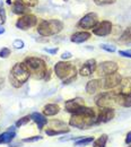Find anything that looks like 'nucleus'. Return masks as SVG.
I'll return each mask as SVG.
<instances>
[{
  "mask_svg": "<svg viewBox=\"0 0 131 147\" xmlns=\"http://www.w3.org/2000/svg\"><path fill=\"white\" fill-rule=\"evenodd\" d=\"M5 32H6V30L3 28V26H2V25H0V35H1V34H3Z\"/></svg>",
  "mask_w": 131,
  "mask_h": 147,
  "instance_id": "40",
  "label": "nucleus"
},
{
  "mask_svg": "<svg viewBox=\"0 0 131 147\" xmlns=\"http://www.w3.org/2000/svg\"><path fill=\"white\" fill-rule=\"evenodd\" d=\"M112 23L110 20H102L98 22L93 28V34L97 36H106L112 32Z\"/></svg>",
  "mask_w": 131,
  "mask_h": 147,
  "instance_id": "11",
  "label": "nucleus"
},
{
  "mask_svg": "<svg viewBox=\"0 0 131 147\" xmlns=\"http://www.w3.org/2000/svg\"><path fill=\"white\" fill-rule=\"evenodd\" d=\"M51 78V70L50 69H48V71H46V74H45V76H44V80H49Z\"/></svg>",
  "mask_w": 131,
  "mask_h": 147,
  "instance_id": "39",
  "label": "nucleus"
},
{
  "mask_svg": "<svg viewBox=\"0 0 131 147\" xmlns=\"http://www.w3.org/2000/svg\"><path fill=\"white\" fill-rule=\"evenodd\" d=\"M107 140H109V136L106 134H103L93 142V147H105Z\"/></svg>",
  "mask_w": 131,
  "mask_h": 147,
  "instance_id": "23",
  "label": "nucleus"
},
{
  "mask_svg": "<svg viewBox=\"0 0 131 147\" xmlns=\"http://www.w3.org/2000/svg\"><path fill=\"white\" fill-rule=\"evenodd\" d=\"M20 2H23L24 5H26V6H28V7H34V6H36L38 2V0H19Z\"/></svg>",
  "mask_w": 131,
  "mask_h": 147,
  "instance_id": "34",
  "label": "nucleus"
},
{
  "mask_svg": "<svg viewBox=\"0 0 131 147\" xmlns=\"http://www.w3.org/2000/svg\"><path fill=\"white\" fill-rule=\"evenodd\" d=\"M97 67V62L95 59H88L87 61H85V63L80 67L79 69V75L83 77H88L96 70Z\"/></svg>",
  "mask_w": 131,
  "mask_h": 147,
  "instance_id": "13",
  "label": "nucleus"
},
{
  "mask_svg": "<svg viewBox=\"0 0 131 147\" xmlns=\"http://www.w3.org/2000/svg\"><path fill=\"white\" fill-rule=\"evenodd\" d=\"M6 19H7L6 10L2 7H0V25H3L6 23Z\"/></svg>",
  "mask_w": 131,
  "mask_h": 147,
  "instance_id": "33",
  "label": "nucleus"
},
{
  "mask_svg": "<svg viewBox=\"0 0 131 147\" xmlns=\"http://www.w3.org/2000/svg\"><path fill=\"white\" fill-rule=\"evenodd\" d=\"M59 112H60V107L56 103H49L43 108V114L45 117H53Z\"/></svg>",
  "mask_w": 131,
  "mask_h": 147,
  "instance_id": "19",
  "label": "nucleus"
},
{
  "mask_svg": "<svg viewBox=\"0 0 131 147\" xmlns=\"http://www.w3.org/2000/svg\"><path fill=\"white\" fill-rule=\"evenodd\" d=\"M16 137L15 131H5L0 135V144H10Z\"/></svg>",
  "mask_w": 131,
  "mask_h": 147,
  "instance_id": "22",
  "label": "nucleus"
},
{
  "mask_svg": "<svg viewBox=\"0 0 131 147\" xmlns=\"http://www.w3.org/2000/svg\"><path fill=\"white\" fill-rule=\"evenodd\" d=\"M31 77V75L28 73L27 67L25 66L24 62H17L13 66L10 74H9V82L10 85L14 86L15 88L21 87Z\"/></svg>",
  "mask_w": 131,
  "mask_h": 147,
  "instance_id": "4",
  "label": "nucleus"
},
{
  "mask_svg": "<svg viewBox=\"0 0 131 147\" xmlns=\"http://www.w3.org/2000/svg\"><path fill=\"white\" fill-rule=\"evenodd\" d=\"M31 120H32L31 115H25V117L20 118L19 120H17V121H16V123H15V127H16V128H20L21 126H25V125H27V123H28Z\"/></svg>",
  "mask_w": 131,
  "mask_h": 147,
  "instance_id": "27",
  "label": "nucleus"
},
{
  "mask_svg": "<svg viewBox=\"0 0 131 147\" xmlns=\"http://www.w3.org/2000/svg\"><path fill=\"white\" fill-rule=\"evenodd\" d=\"M118 93L115 92H104L98 94L95 97V103L98 108H106L111 107L113 103H116ZM112 108V107H111Z\"/></svg>",
  "mask_w": 131,
  "mask_h": 147,
  "instance_id": "6",
  "label": "nucleus"
},
{
  "mask_svg": "<svg viewBox=\"0 0 131 147\" xmlns=\"http://www.w3.org/2000/svg\"><path fill=\"white\" fill-rule=\"evenodd\" d=\"M98 23V17L95 13H88L79 19L77 26L84 30H91Z\"/></svg>",
  "mask_w": 131,
  "mask_h": 147,
  "instance_id": "10",
  "label": "nucleus"
},
{
  "mask_svg": "<svg viewBox=\"0 0 131 147\" xmlns=\"http://www.w3.org/2000/svg\"><path fill=\"white\" fill-rule=\"evenodd\" d=\"M31 118L36 123V126H38V128L40 130H42L49 122L48 121V117H45L43 113H40V112H33L31 114Z\"/></svg>",
  "mask_w": 131,
  "mask_h": 147,
  "instance_id": "16",
  "label": "nucleus"
},
{
  "mask_svg": "<svg viewBox=\"0 0 131 147\" xmlns=\"http://www.w3.org/2000/svg\"><path fill=\"white\" fill-rule=\"evenodd\" d=\"M116 103L124 108H131V93L130 94H121L118 93Z\"/></svg>",
  "mask_w": 131,
  "mask_h": 147,
  "instance_id": "20",
  "label": "nucleus"
},
{
  "mask_svg": "<svg viewBox=\"0 0 131 147\" xmlns=\"http://www.w3.org/2000/svg\"><path fill=\"white\" fill-rule=\"evenodd\" d=\"M54 74L62 82L63 85H69L77 78V68L75 65L68 61H59L54 65Z\"/></svg>",
  "mask_w": 131,
  "mask_h": 147,
  "instance_id": "2",
  "label": "nucleus"
},
{
  "mask_svg": "<svg viewBox=\"0 0 131 147\" xmlns=\"http://www.w3.org/2000/svg\"><path fill=\"white\" fill-rule=\"evenodd\" d=\"M7 131H15V127H9Z\"/></svg>",
  "mask_w": 131,
  "mask_h": 147,
  "instance_id": "41",
  "label": "nucleus"
},
{
  "mask_svg": "<svg viewBox=\"0 0 131 147\" xmlns=\"http://www.w3.org/2000/svg\"><path fill=\"white\" fill-rule=\"evenodd\" d=\"M7 3H8V5H13V3H14V2H13V1H11V0H7Z\"/></svg>",
  "mask_w": 131,
  "mask_h": 147,
  "instance_id": "42",
  "label": "nucleus"
},
{
  "mask_svg": "<svg viewBox=\"0 0 131 147\" xmlns=\"http://www.w3.org/2000/svg\"><path fill=\"white\" fill-rule=\"evenodd\" d=\"M38 24V18L35 15L32 14H27V15H23L20 16L17 22H16V27L21 31H26L30 30L32 27H34Z\"/></svg>",
  "mask_w": 131,
  "mask_h": 147,
  "instance_id": "8",
  "label": "nucleus"
},
{
  "mask_svg": "<svg viewBox=\"0 0 131 147\" xmlns=\"http://www.w3.org/2000/svg\"><path fill=\"white\" fill-rule=\"evenodd\" d=\"M94 140V137H81L80 139L75 142V146H88Z\"/></svg>",
  "mask_w": 131,
  "mask_h": 147,
  "instance_id": "25",
  "label": "nucleus"
},
{
  "mask_svg": "<svg viewBox=\"0 0 131 147\" xmlns=\"http://www.w3.org/2000/svg\"><path fill=\"white\" fill-rule=\"evenodd\" d=\"M120 92L121 94H130L131 93V77H124L122 78L120 83Z\"/></svg>",
  "mask_w": 131,
  "mask_h": 147,
  "instance_id": "21",
  "label": "nucleus"
},
{
  "mask_svg": "<svg viewBox=\"0 0 131 147\" xmlns=\"http://www.w3.org/2000/svg\"><path fill=\"white\" fill-rule=\"evenodd\" d=\"M101 47V49H103V50H105V51H107V52H111V53H113V52H115V47L114 45H110V44H101L99 45Z\"/></svg>",
  "mask_w": 131,
  "mask_h": 147,
  "instance_id": "31",
  "label": "nucleus"
},
{
  "mask_svg": "<svg viewBox=\"0 0 131 147\" xmlns=\"http://www.w3.org/2000/svg\"><path fill=\"white\" fill-rule=\"evenodd\" d=\"M13 47L15 48V49H23L24 47H25V43H24V41L23 40H15L14 41V43H13Z\"/></svg>",
  "mask_w": 131,
  "mask_h": 147,
  "instance_id": "32",
  "label": "nucleus"
},
{
  "mask_svg": "<svg viewBox=\"0 0 131 147\" xmlns=\"http://www.w3.org/2000/svg\"><path fill=\"white\" fill-rule=\"evenodd\" d=\"M71 57H73L71 52H68V51H66V52H63V53H62V55H61V59H62L63 61H66L67 59H70Z\"/></svg>",
  "mask_w": 131,
  "mask_h": 147,
  "instance_id": "37",
  "label": "nucleus"
},
{
  "mask_svg": "<svg viewBox=\"0 0 131 147\" xmlns=\"http://www.w3.org/2000/svg\"><path fill=\"white\" fill-rule=\"evenodd\" d=\"M11 11L14 13V14H16V15H27V14H30V7L28 6H26V5H24L23 2H20L19 0H16V1H14V3H13V7H11Z\"/></svg>",
  "mask_w": 131,
  "mask_h": 147,
  "instance_id": "15",
  "label": "nucleus"
},
{
  "mask_svg": "<svg viewBox=\"0 0 131 147\" xmlns=\"http://www.w3.org/2000/svg\"><path fill=\"white\" fill-rule=\"evenodd\" d=\"M44 51H45V52H48V53H50V55H56V52L59 51V49H58V48H53V49L44 48Z\"/></svg>",
  "mask_w": 131,
  "mask_h": 147,
  "instance_id": "36",
  "label": "nucleus"
},
{
  "mask_svg": "<svg viewBox=\"0 0 131 147\" xmlns=\"http://www.w3.org/2000/svg\"><path fill=\"white\" fill-rule=\"evenodd\" d=\"M85 105V102L81 97H76V98H71V100H68L66 101L64 103V109L67 112L69 113H75L77 110H79L81 107Z\"/></svg>",
  "mask_w": 131,
  "mask_h": 147,
  "instance_id": "14",
  "label": "nucleus"
},
{
  "mask_svg": "<svg viewBox=\"0 0 131 147\" xmlns=\"http://www.w3.org/2000/svg\"><path fill=\"white\" fill-rule=\"evenodd\" d=\"M119 69V66L116 62L114 61H103L101 63H97V67H96V74L101 77H105V76H109L111 74H114L118 71Z\"/></svg>",
  "mask_w": 131,
  "mask_h": 147,
  "instance_id": "7",
  "label": "nucleus"
},
{
  "mask_svg": "<svg viewBox=\"0 0 131 147\" xmlns=\"http://www.w3.org/2000/svg\"><path fill=\"white\" fill-rule=\"evenodd\" d=\"M102 88V79H92L86 84V92L88 94H95Z\"/></svg>",
  "mask_w": 131,
  "mask_h": 147,
  "instance_id": "18",
  "label": "nucleus"
},
{
  "mask_svg": "<svg viewBox=\"0 0 131 147\" xmlns=\"http://www.w3.org/2000/svg\"><path fill=\"white\" fill-rule=\"evenodd\" d=\"M63 1H68V0H63Z\"/></svg>",
  "mask_w": 131,
  "mask_h": 147,
  "instance_id": "43",
  "label": "nucleus"
},
{
  "mask_svg": "<svg viewBox=\"0 0 131 147\" xmlns=\"http://www.w3.org/2000/svg\"><path fill=\"white\" fill-rule=\"evenodd\" d=\"M93 1L97 6H105V5H112L116 0H93Z\"/></svg>",
  "mask_w": 131,
  "mask_h": 147,
  "instance_id": "29",
  "label": "nucleus"
},
{
  "mask_svg": "<svg viewBox=\"0 0 131 147\" xmlns=\"http://www.w3.org/2000/svg\"><path fill=\"white\" fill-rule=\"evenodd\" d=\"M69 132V129H64V130H56V129L52 128H48L45 130V134L48 136H59V135H64V134H68Z\"/></svg>",
  "mask_w": 131,
  "mask_h": 147,
  "instance_id": "26",
  "label": "nucleus"
},
{
  "mask_svg": "<svg viewBox=\"0 0 131 147\" xmlns=\"http://www.w3.org/2000/svg\"><path fill=\"white\" fill-rule=\"evenodd\" d=\"M96 117H97L96 112L93 108H88L84 105L71 114V118L69 120V126L80 130L89 129L96 125Z\"/></svg>",
  "mask_w": 131,
  "mask_h": 147,
  "instance_id": "1",
  "label": "nucleus"
},
{
  "mask_svg": "<svg viewBox=\"0 0 131 147\" xmlns=\"http://www.w3.org/2000/svg\"><path fill=\"white\" fill-rule=\"evenodd\" d=\"M126 144L127 145H130L131 144V131H129L128 134H127V136H126Z\"/></svg>",
  "mask_w": 131,
  "mask_h": 147,
  "instance_id": "38",
  "label": "nucleus"
},
{
  "mask_svg": "<svg viewBox=\"0 0 131 147\" xmlns=\"http://www.w3.org/2000/svg\"><path fill=\"white\" fill-rule=\"evenodd\" d=\"M121 80H122V76L120 74H111L109 76H105L102 79V87L104 90H112V88H115L116 86L120 85Z\"/></svg>",
  "mask_w": 131,
  "mask_h": 147,
  "instance_id": "9",
  "label": "nucleus"
},
{
  "mask_svg": "<svg viewBox=\"0 0 131 147\" xmlns=\"http://www.w3.org/2000/svg\"><path fill=\"white\" fill-rule=\"evenodd\" d=\"M43 137L42 136H32V137H27V138H24L21 142L23 143H36L38 140H42Z\"/></svg>",
  "mask_w": 131,
  "mask_h": 147,
  "instance_id": "28",
  "label": "nucleus"
},
{
  "mask_svg": "<svg viewBox=\"0 0 131 147\" xmlns=\"http://www.w3.org/2000/svg\"><path fill=\"white\" fill-rule=\"evenodd\" d=\"M63 30V23L59 19L42 20L38 26V33L41 36H52Z\"/></svg>",
  "mask_w": 131,
  "mask_h": 147,
  "instance_id": "5",
  "label": "nucleus"
},
{
  "mask_svg": "<svg viewBox=\"0 0 131 147\" xmlns=\"http://www.w3.org/2000/svg\"><path fill=\"white\" fill-rule=\"evenodd\" d=\"M129 147H131V144H130V145H129Z\"/></svg>",
  "mask_w": 131,
  "mask_h": 147,
  "instance_id": "44",
  "label": "nucleus"
},
{
  "mask_svg": "<svg viewBox=\"0 0 131 147\" xmlns=\"http://www.w3.org/2000/svg\"><path fill=\"white\" fill-rule=\"evenodd\" d=\"M119 55L131 59V49L130 50H120V51H119Z\"/></svg>",
  "mask_w": 131,
  "mask_h": 147,
  "instance_id": "35",
  "label": "nucleus"
},
{
  "mask_svg": "<svg viewBox=\"0 0 131 147\" xmlns=\"http://www.w3.org/2000/svg\"><path fill=\"white\" fill-rule=\"evenodd\" d=\"M101 110L98 112L97 117H96V125L99 123H106L110 122L112 119L115 117V111L111 107H106V108H99Z\"/></svg>",
  "mask_w": 131,
  "mask_h": 147,
  "instance_id": "12",
  "label": "nucleus"
},
{
  "mask_svg": "<svg viewBox=\"0 0 131 147\" xmlns=\"http://www.w3.org/2000/svg\"><path fill=\"white\" fill-rule=\"evenodd\" d=\"M10 53H11V51H10L9 48H2V49L0 50V58L6 59V58H8V57L10 55Z\"/></svg>",
  "mask_w": 131,
  "mask_h": 147,
  "instance_id": "30",
  "label": "nucleus"
},
{
  "mask_svg": "<svg viewBox=\"0 0 131 147\" xmlns=\"http://www.w3.org/2000/svg\"><path fill=\"white\" fill-rule=\"evenodd\" d=\"M25 66L28 69V73L34 79H44V76L48 71V66L45 61L38 57H27L24 60Z\"/></svg>",
  "mask_w": 131,
  "mask_h": 147,
  "instance_id": "3",
  "label": "nucleus"
},
{
  "mask_svg": "<svg viewBox=\"0 0 131 147\" xmlns=\"http://www.w3.org/2000/svg\"><path fill=\"white\" fill-rule=\"evenodd\" d=\"M89 37H91V33H89V32H87V31H81V32H76V33H74V34L71 35V37H70V41H71L73 43L79 44V43L86 42L87 40H89Z\"/></svg>",
  "mask_w": 131,
  "mask_h": 147,
  "instance_id": "17",
  "label": "nucleus"
},
{
  "mask_svg": "<svg viewBox=\"0 0 131 147\" xmlns=\"http://www.w3.org/2000/svg\"><path fill=\"white\" fill-rule=\"evenodd\" d=\"M119 41H120L121 43H126V44L131 45V27L126 28V31L122 33V35L120 36Z\"/></svg>",
  "mask_w": 131,
  "mask_h": 147,
  "instance_id": "24",
  "label": "nucleus"
}]
</instances>
